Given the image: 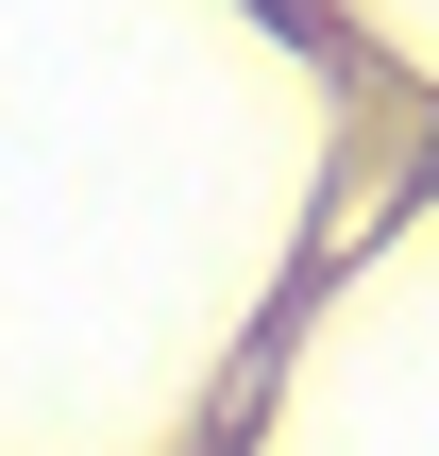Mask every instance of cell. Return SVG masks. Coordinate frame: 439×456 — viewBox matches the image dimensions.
I'll return each instance as SVG.
<instances>
[]
</instances>
